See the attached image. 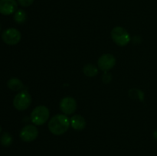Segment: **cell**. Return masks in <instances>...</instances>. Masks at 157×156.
<instances>
[{
	"mask_svg": "<svg viewBox=\"0 0 157 156\" xmlns=\"http://www.w3.org/2000/svg\"><path fill=\"white\" fill-rule=\"evenodd\" d=\"M71 125L70 119L66 115L58 114L50 119L48 122V129L55 136L64 134Z\"/></svg>",
	"mask_w": 157,
	"mask_h": 156,
	"instance_id": "6da1fadb",
	"label": "cell"
},
{
	"mask_svg": "<svg viewBox=\"0 0 157 156\" xmlns=\"http://www.w3.org/2000/svg\"><path fill=\"white\" fill-rule=\"evenodd\" d=\"M50 112L45 106H38L31 113V120L35 125H41L48 120Z\"/></svg>",
	"mask_w": 157,
	"mask_h": 156,
	"instance_id": "7a4b0ae2",
	"label": "cell"
},
{
	"mask_svg": "<svg viewBox=\"0 0 157 156\" xmlns=\"http://www.w3.org/2000/svg\"><path fill=\"white\" fill-rule=\"evenodd\" d=\"M111 38L115 44L121 47L127 45L130 41V33L121 26H116L112 29Z\"/></svg>",
	"mask_w": 157,
	"mask_h": 156,
	"instance_id": "3957f363",
	"label": "cell"
},
{
	"mask_svg": "<svg viewBox=\"0 0 157 156\" xmlns=\"http://www.w3.org/2000/svg\"><path fill=\"white\" fill-rule=\"evenodd\" d=\"M32 103V96L27 91H21L15 95L13 99V106L17 110L23 111L30 106Z\"/></svg>",
	"mask_w": 157,
	"mask_h": 156,
	"instance_id": "277c9868",
	"label": "cell"
},
{
	"mask_svg": "<svg viewBox=\"0 0 157 156\" xmlns=\"http://www.w3.org/2000/svg\"><path fill=\"white\" fill-rule=\"evenodd\" d=\"M21 32L15 28H9L6 29L2 35V39L9 45H15L21 41Z\"/></svg>",
	"mask_w": 157,
	"mask_h": 156,
	"instance_id": "5b68a950",
	"label": "cell"
},
{
	"mask_svg": "<svg viewBox=\"0 0 157 156\" xmlns=\"http://www.w3.org/2000/svg\"><path fill=\"white\" fill-rule=\"evenodd\" d=\"M116 64V58L111 54L101 55L98 61V66L101 70L106 72L111 70Z\"/></svg>",
	"mask_w": 157,
	"mask_h": 156,
	"instance_id": "8992f818",
	"label": "cell"
},
{
	"mask_svg": "<svg viewBox=\"0 0 157 156\" xmlns=\"http://www.w3.org/2000/svg\"><path fill=\"white\" fill-rule=\"evenodd\" d=\"M77 106L78 104L76 100L71 96L64 97L60 102V108L64 115L73 114L76 111Z\"/></svg>",
	"mask_w": 157,
	"mask_h": 156,
	"instance_id": "52a82bcc",
	"label": "cell"
},
{
	"mask_svg": "<svg viewBox=\"0 0 157 156\" xmlns=\"http://www.w3.org/2000/svg\"><path fill=\"white\" fill-rule=\"evenodd\" d=\"M38 136V130L35 125H28L20 132V138L25 142H30L35 140Z\"/></svg>",
	"mask_w": 157,
	"mask_h": 156,
	"instance_id": "ba28073f",
	"label": "cell"
},
{
	"mask_svg": "<svg viewBox=\"0 0 157 156\" xmlns=\"http://www.w3.org/2000/svg\"><path fill=\"white\" fill-rule=\"evenodd\" d=\"M18 3L15 0H0V13L9 15L17 11Z\"/></svg>",
	"mask_w": 157,
	"mask_h": 156,
	"instance_id": "9c48e42d",
	"label": "cell"
},
{
	"mask_svg": "<svg viewBox=\"0 0 157 156\" xmlns=\"http://www.w3.org/2000/svg\"><path fill=\"white\" fill-rule=\"evenodd\" d=\"M71 125L72 128L78 131L83 130L86 126V121L85 119L81 115H74L70 119Z\"/></svg>",
	"mask_w": 157,
	"mask_h": 156,
	"instance_id": "30bf717a",
	"label": "cell"
},
{
	"mask_svg": "<svg viewBox=\"0 0 157 156\" xmlns=\"http://www.w3.org/2000/svg\"><path fill=\"white\" fill-rule=\"evenodd\" d=\"M7 86L11 90H13V91L21 90L23 88V87H24L23 83L18 78L16 77H12L9 79L7 83Z\"/></svg>",
	"mask_w": 157,
	"mask_h": 156,
	"instance_id": "8fae6325",
	"label": "cell"
},
{
	"mask_svg": "<svg viewBox=\"0 0 157 156\" xmlns=\"http://www.w3.org/2000/svg\"><path fill=\"white\" fill-rule=\"evenodd\" d=\"M83 72H84L85 76H88V77H94L98 74V69L94 64H88L84 66V68H83Z\"/></svg>",
	"mask_w": 157,
	"mask_h": 156,
	"instance_id": "7c38bea8",
	"label": "cell"
},
{
	"mask_svg": "<svg viewBox=\"0 0 157 156\" xmlns=\"http://www.w3.org/2000/svg\"><path fill=\"white\" fill-rule=\"evenodd\" d=\"M14 20L15 22L18 24H23L27 20V14L22 9H19L17 10L15 12V15H14Z\"/></svg>",
	"mask_w": 157,
	"mask_h": 156,
	"instance_id": "4fadbf2b",
	"label": "cell"
},
{
	"mask_svg": "<svg viewBox=\"0 0 157 156\" xmlns=\"http://www.w3.org/2000/svg\"><path fill=\"white\" fill-rule=\"evenodd\" d=\"M129 96L130 98L134 99H138V100L143 101L144 99V93L141 90L138 89H131L129 91Z\"/></svg>",
	"mask_w": 157,
	"mask_h": 156,
	"instance_id": "5bb4252c",
	"label": "cell"
},
{
	"mask_svg": "<svg viewBox=\"0 0 157 156\" xmlns=\"http://www.w3.org/2000/svg\"><path fill=\"white\" fill-rule=\"evenodd\" d=\"M12 141H13L12 136L9 132H4L0 138V143L5 147H8L12 145Z\"/></svg>",
	"mask_w": 157,
	"mask_h": 156,
	"instance_id": "9a60e30c",
	"label": "cell"
},
{
	"mask_svg": "<svg viewBox=\"0 0 157 156\" xmlns=\"http://www.w3.org/2000/svg\"><path fill=\"white\" fill-rule=\"evenodd\" d=\"M111 79H112V76L110 73H107V71H106L105 73L103 74L102 76V80L103 82L104 83V84H108V83H110V81H111Z\"/></svg>",
	"mask_w": 157,
	"mask_h": 156,
	"instance_id": "2e32d148",
	"label": "cell"
},
{
	"mask_svg": "<svg viewBox=\"0 0 157 156\" xmlns=\"http://www.w3.org/2000/svg\"><path fill=\"white\" fill-rule=\"evenodd\" d=\"M34 1L35 0H18V2L23 7H29L31 5H32Z\"/></svg>",
	"mask_w": 157,
	"mask_h": 156,
	"instance_id": "e0dca14e",
	"label": "cell"
},
{
	"mask_svg": "<svg viewBox=\"0 0 157 156\" xmlns=\"http://www.w3.org/2000/svg\"><path fill=\"white\" fill-rule=\"evenodd\" d=\"M153 137H154V139L157 141V129H156L153 132Z\"/></svg>",
	"mask_w": 157,
	"mask_h": 156,
	"instance_id": "ac0fdd59",
	"label": "cell"
},
{
	"mask_svg": "<svg viewBox=\"0 0 157 156\" xmlns=\"http://www.w3.org/2000/svg\"><path fill=\"white\" fill-rule=\"evenodd\" d=\"M1 131H2V128H1V126H0V133H1Z\"/></svg>",
	"mask_w": 157,
	"mask_h": 156,
	"instance_id": "d6986e66",
	"label": "cell"
},
{
	"mask_svg": "<svg viewBox=\"0 0 157 156\" xmlns=\"http://www.w3.org/2000/svg\"><path fill=\"white\" fill-rule=\"evenodd\" d=\"M0 30H1V24H0Z\"/></svg>",
	"mask_w": 157,
	"mask_h": 156,
	"instance_id": "ffe728a7",
	"label": "cell"
}]
</instances>
